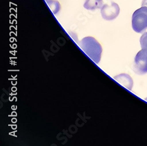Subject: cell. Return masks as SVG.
<instances>
[{
  "label": "cell",
  "instance_id": "1",
  "mask_svg": "<svg viewBox=\"0 0 147 146\" xmlns=\"http://www.w3.org/2000/svg\"><path fill=\"white\" fill-rule=\"evenodd\" d=\"M79 46L95 63H100L102 49L101 44L95 39L92 36H86L80 41Z\"/></svg>",
  "mask_w": 147,
  "mask_h": 146
},
{
  "label": "cell",
  "instance_id": "2",
  "mask_svg": "<svg viewBox=\"0 0 147 146\" xmlns=\"http://www.w3.org/2000/svg\"><path fill=\"white\" fill-rule=\"evenodd\" d=\"M132 27L134 31L142 33L147 29V7H142L134 12L132 17Z\"/></svg>",
  "mask_w": 147,
  "mask_h": 146
},
{
  "label": "cell",
  "instance_id": "3",
  "mask_svg": "<svg viewBox=\"0 0 147 146\" xmlns=\"http://www.w3.org/2000/svg\"><path fill=\"white\" fill-rule=\"evenodd\" d=\"M134 70L140 75L147 73V50L142 49L136 55L134 59Z\"/></svg>",
  "mask_w": 147,
  "mask_h": 146
},
{
  "label": "cell",
  "instance_id": "4",
  "mask_svg": "<svg viewBox=\"0 0 147 146\" xmlns=\"http://www.w3.org/2000/svg\"><path fill=\"white\" fill-rule=\"evenodd\" d=\"M119 11V5L117 3L112 2L110 5H103L101 9V14L104 20L111 21L115 19L118 16Z\"/></svg>",
  "mask_w": 147,
  "mask_h": 146
},
{
  "label": "cell",
  "instance_id": "5",
  "mask_svg": "<svg viewBox=\"0 0 147 146\" xmlns=\"http://www.w3.org/2000/svg\"><path fill=\"white\" fill-rule=\"evenodd\" d=\"M114 79L121 86L124 87L128 90H132L134 82L131 77L127 74H121L118 76H116L114 77Z\"/></svg>",
  "mask_w": 147,
  "mask_h": 146
},
{
  "label": "cell",
  "instance_id": "6",
  "mask_svg": "<svg viewBox=\"0 0 147 146\" xmlns=\"http://www.w3.org/2000/svg\"><path fill=\"white\" fill-rule=\"evenodd\" d=\"M103 6L102 0H86L84 7L88 10H95L102 8Z\"/></svg>",
  "mask_w": 147,
  "mask_h": 146
},
{
  "label": "cell",
  "instance_id": "7",
  "mask_svg": "<svg viewBox=\"0 0 147 146\" xmlns=\"http://www.w3.org/2000/svg\"><path fill=\"white\" fill-rule=\"evenodd\" d=\"M48 5L54 14H57L60 10V4L55 0H45Z\"/></svg>",
  "mask_w": 147,
  "mask_h": 146
},
{
  "label": "cell",
  "instance_id": "8",
  "mask_svg": "<svg viewBox=\"0 0 147 146\" xmlns=\"http://www.w3.org/2000/svg\"><path fill=\"white\" fill-rule=\"evenodd\" d=\"M140 42L142 49L147 50V32H144L142 35L140 40Z\"/></svg>",
  "mask_w": 147,
  "mask_h": 146
},
{
  "label": "cell",
  "instance_id": "9",
  "mask_svg": "<svg viewBox=\"0 0 147 146\" xmlns=\"http://www.w3.org/2000/svg\"><path fill=\"white\" fill-rule=\"evenodd\" d=\"M142 7H147V0H142Z\"/></svg>",
  "mask_w": 147,
  "mask_h": 146
},
{
  "label": "cell",
  "instance_id": "10",
  "mask_svg": "<svg viewBox=\"0 0 147 146\" xmlns=\"http://www.w3.org/2000/svg\"><path fill=\"white\" fill-rule=\"evenodd\" d=\"M145 100H146V101H147V98H146V99H145Z\"/></svg>",
  "mask_w": 147,
  "mask_h": 146
}]
</instances>
